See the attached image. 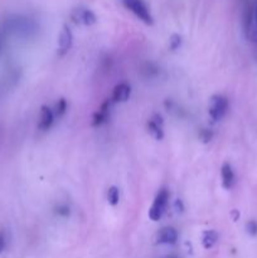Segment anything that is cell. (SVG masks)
I'll use <instances>...</instances> for the list:
<instances>
[{
    "label": "cell",
    "instance_id": "10",
    "mask_svg": "<svg viewBox=\"0 0 257 258\" xmlns=\"http://www.w3.org/2000/svg\"><path fill=\"white\" fill-rule=\"evenodd\" d=\"M131 88L127 83H118L112 91V102H126L130 97Z\"/></svg>",
    "mask_w": 257,
    "mask_h": 258
},
{
    "label": "cell",
    "instance_id": "1",
    "mask_svg": "<svg viewBox=\"0 0 257 258\" xmlns=\"http://www.w3.org/2000/svg\"><path fill=\"white\" fill-rule=\"evenodd\" d=\"M4 28L10 34L18 35V37H29L35 32L37 25L30 18L23 17V15H13L5 20Z\"/></svg>",
    "mask_w": 257,
    "mask_h": 258
},
{
    "label": "cell",
    "instance_id": "7",
    "mask_svg": "<svg viewBox=\"0 0 257 258\" xmlns=\"http://www.w3.org/2000/svg\"><path fill=\"white\" fill-rule=\"evenodd\" d=\"M54 121V113L48 106H42L39 113V121H38V128L42 131L49 130L50 126Z\"/></svg>",
    "mask_w": 257,
    "mask_h": 258
},
{
    "label": "cell",
    "instance_id": "20",
    "mask_svg": "<svg viewBox=\"0 0 257 258\" xmlns=\"http://www.w3.org/2000/svg\"><path fill=\"white\" fill-rule=\"evenodd\" d=\"M5 247H7V238H5V236L3 232H0V253H2V252H4Z\"/></svg>",
    "mask_w": 257,
    "mask_h": 258
},
{
    "label": "cell",
    "instance_id": "21",
    "mask_svg": "<svg viewBox=\"0 0 257 258\" xmlns=\"http://www.w3.org/2000/svg\"><path fill=\"white\" fill-rule=\"evenodd\" d=\"M169 258H176V257H169Z\"/></svg>",
    "mask_w": 257,
    "mask_h": 258
},
{
    "label": "cell",
    "instance_id": "16",
    "mask_svg": "<svg viewBox=\"0 0 257 258\" xmlns=\"http://www.w3.org/2000/svg\"><path fill=\"white\" fill-rule=\"evenodd\" d=\"M180 43H181L180 35L174 34L173 37L170 38V44H169V47H170V49L175 50V49H178L179 47H180Z\"/></svg>",
    "mask_w": 257,
    "mask_h": 258
},
{
    "label": "cell",
    "instance_id": "8",
    "mask_svg": "<svg viewBox=\"0 0 257 258\" xmlns=\"http://www.w3.org/2000/svg\"><path fill=\"white\" fill-rule=\"evenodd\" d=\"M148 131L155 140H161L164 138L163 120L159 115H154L148 121Z\"/></svg>",
    "mask_w": 257,
    "mask_h": 258
},
{
    "label": "cell",
    "instance_id": "5",
    "mask_svg": "<svg viewBox=\"0 0 257 258\" xmlns=\"http://www.w3.org/2000/svg\"><path fill=\"white\" fill-rule=\"evenodd\" d=\"M73 43V35L71 32L70 27L68 25H63L62 30L59 33V37H58V55H65L67 54L68 50L71 49Z\"/></svg>",
    "mask_w": 257,
    "mask_h": 258
},
{
    "label": "cell",
    "instance_id": "2",
    "mask_svg": "<svg viewBox=\"0 0 257 258\" xmlns=\"http://www.w3.org/2000/svg\"><path fill=\"white\" fill-rule=\"evenodd\" d=\"M123 7L127 10H130L138 19L145 23L146 25H153L154 18L151 15L150 9H149L148 4L145 0H121Z\"/></svg>",
    "mask_w": 257,
    "mask_h": 258
},
{
    "label": "cell",
    "instance_id": "19",
    "mask_svg": "<svg viewBox=\"0 0 257 258\" xmlns=\"http://www.w3.org/2000/svg\"><path fill=\"white\" fill-rule=\"evenodd\" d=\"M57 213L59 214V216L67 217L68 214H70V208H68L67 206H59L57 208Z\"/></svg>",
    "mask_w": 257,
    "mask_h": 258
},
{
    "label": "cell",
    "instance_id": "6",
    "mask_svg": "<svg viewBox=\"0 0 257 258\" xmlns=\"http://www.w3.org/2000/svg\"><path fill=\"white\" fill-rule=\"evenodd\" d=\"M72 20L76 24L92 25L96 23V15L86 8H77L72 12Z\"/></svg>",
    "mask_w": 257,
    "mask_h": 258
},
{
    "label": "cell",
    "instance_id": "14",
    "mask_svg": "<svg viewBox=\"0 0 257 258\" xmlns=\"http://www.w3.org/2000/svg\"><path fill=\"white\" fill-rule=\"evenodd\" d=\"M107 201L111 206H117L118 201H120V193L116 186H111L107 190Z\"/></svg>",
    "mask_w": 257,
    "mask_h": 258
},
{
    "label": "cell",
    "instance_id": "3",
    "mask_svg": "<svg viewBox=\"0 0 257 258\" xmlns=\"http://www.w3.org/2000/svg\"><path fill=\"white\" fill-rule=\"evenodd\" d=\"M169 201V191L166 189H161L158 194H156L155 199H154L153 204H151L150 209H149V218L151 221L156 222L163 217L164 212H165L166 204Z\"/></svg>",
    "mask_w": 257,
    "mask_h": 258
},
{
    "label": "cell",
    "instance_id": "22",
    "mask_svg": "<svg viewBox=\"0 0 257 258\" xmlns=\"http://www.w3.org/2000/svg\"><path fill=\"white\" fill-rule=\"evenodd\" d=\"M256 20H257V14H256Z\"/></svg>",
    "mask_w": 257,
    "mask_h": 258
},
{
    "label": "cell",
    "instance_id": "4",
    "mask_svg": "<svg viewBox=\"0 0 257 258\" xmlns=\"http://www.w3.org/2000/svg\"><path fill=\"white\" fill-rule=\"evenodd\" d=\"M228 111V100L224 96L217 95L211 98L209 102V116L213 121H219L224 117Z\"/></svg>",
    "mask_w": 257,
    "mask_h": 258
},
{
    "label": "cell",
    "instance_id": "12",
    "mask_svg": "<svg viewBox=\"0 0 257 258\" xmlns=\"http://www.w3.org/2000/svg\"><path fill=\"white\" fill-rule=\"evenodd\" d=\"M108 115H110V102L106 101L105 103H102V106L100 107V110L93 115L92 118V125L93 126H100L102 125L103 122H106L108 118Z\"/></svg>",
    "mask_w": 257,
    "mask_h": 258
},
{
    "label": "cell",
    "instance_id": "9",
    "mask_svg": "<svg viewBox=\"0 0 257 258\" xmlns=\"http://www.w3.org/2000/svg\"><path fill=\"white\" fill-rule=\"evenodd\" d=\"M178 241V232L173 227H164L158 233V242L161 244H174Z\"/></svg>",
    "mask_w": 257,
    "mask_h": 258
},
{
    "label": "cell",
    "instance_id": "13",
    "mask_svg": "<svg viewBox=\"0 0 257 258\" xmlns=\"http://www.w3.org/2000/svg\"><path fill=\"white\" fill-rule=\"evenodd\" d=\"M218 241V234L216 231H206L202 237V243L204 248H212Z\"/></svg>",
    "mask_w": 257,
    "mask_h": 258
},
{
    "label": "cell",
    "instance_id": "17",
    "mask_svg": "<svg viewBox=\"0 0 257 258\" xmlns=\"http://www.w3.org/2000/svg\"><path fill=\"white\" fill-rule=\"evenodd\" d=\"M199 136H201V139L204 141V143H208V141L212 140V136H213V134H212L209 130H206V128H204V130L201 131V135Z\"/></svg>",
    "mask_w": 257,
    "mask_h": 258
},
{
    "label": "cell",
    "instance_id": "18",
    "mask_svg": "<svg viewBox=\"0 0 257 258\" xmlns=\"http://www.w3.org/2000/svg\"><path fill=\"white\" fill-rule=\"evenodd\" d=\"M247 231L248 233L251 234H256L257 233V223L254 221H251L247 223Z\"/></svg>",
    "mask_w": 257,
    "mask_h": 258
},
{
    "label": "cell",
    "instance_id": "15",
    "mask_svg": "<svg viewBox=\"0 0 257 258\" xmlns=\"http://www.w3.org/2000/svg\"><path fill=\"white\" fill-rule=\"evenodd\" d=\"M66 111H67V102H66L65 98H60V100L55 103L53 113H54V116H57V117H62L66 113Z\"/></svg>",
    "mask_w": 257,
    "mask_h": 258
},
{
    "label": "cell",
    "instance_id": "11",
    "mask_svg": "<svg viewBox=\"0 0 257 258\" xmlns=\"http://www.w3.org/2000/svg\"><path fill=\"white\" fill-rule=\"evenodd\" d=\"M221 175H222V184L226 189H231L234 184V173L232 170V166L228 163L223 164L221 169Z\"/></svg>",
    "mask_w": 257,
    "mask_h": 258
}]
</instances>
